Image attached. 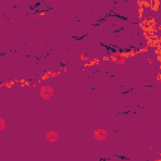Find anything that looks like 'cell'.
Returning <instances> with one entry per match:
<instances>
[{
    "instance_id": "obj_4",
    "label": "cell",
    "mask_w": 161,
    "mask_h": 161,
    "mask_svg": "<svg viewBox=\"0 0 161 161\" xmlns=\"http://www.w3.org/2000/svg\"><path fill=\"white\" fill-rule=\"evenodd\" d=\"M112 60H113L117 65H123V64L126 63L127 58H126L125 55H121V54H114V55L112 57Z\"/></svg>"
},
{
    "instance_id": "obj_1",
    "label": "cell",
    "mask_w": 161,
    "mask_h": 161,
    "mask_svg": "<svg viewBox=\"0 0 161 161\" xmlns=\"http://www.w3.org/2000/svg\"><path fill=\"white\" fill-rule=\"evenodd\" d=\"M39 94L44 99H50L53 97V94H54V89H53V87L44 84V86H42L39 88Z\"/></svg>"
},
{
    "instance_id": "obj_5",
    "label": "cell",
    "mask_w": 161,
    "mask_h": 161,
    "mask_svg": "<svg viewBox=\"0 0 161 161\" xmlns=\"http://www.w3.org/2000/svg\"><path fill=\"white\" fill-rule=\"evenodd\" d=\"M6 128V122L3 117H0V131H4Z\"/></svg>"
},
{
    "instance_id": "obj_3",
    "label": "cell",
    "mask_w": 161,
    "mask_h": 161,
    "mask_svg": "<svg viewBox=\"0 0 161 161\" xmlns=\"http://www.w3.org/2000/svg\"><path fill=\"white\" fill-rule=\"evenodd\" d=\"M58 138H59V135H58L57 131L50 130V131H48V132L45 133V140H47L49 143H54V142H57Z\"/></svg>"
},
{
    "instance_id": "obj_2",
    "label": "cell",
    "mask_w": 161,
    "mask_h": 161,
    "mask_svg": "<svg viewBox=\"0 0 161 161\" xmlns=\"http://www.w3.org/2000/svg\"><path fill=\"white\" fill-rule=\"evenodd\" d=\"M107 131L104 130V128H97L94 132H93V136H94V138L97 140V141H103V140H106L107 138Z\"/></svg>"
}]
</instances>
